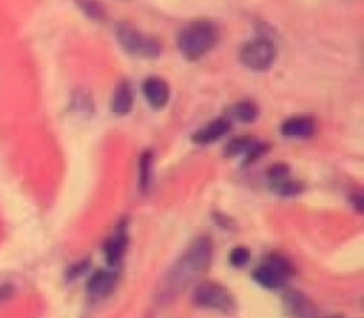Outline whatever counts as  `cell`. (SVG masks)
<instances>
[{
  "instance_id": "1",
  "label": "cell",
  "mask_w": 364,
  "mask_h": 318,
  "mask_svg": "<svg viewBox=\"0 0 364 318\" xmlns=\"http://www.w3.org/2000/svg\"><path fill=\"white\" fill-rule=\"evenodd\" d=\"M212 249V240L208 237L198 238L164 276L162 285L159 287L160 301H169L187 290V287H191L210 267Z\"/></svg>"
},
{
  "instance_id": "2",
  "label": "cell",
  "mask_w": 364,
  "mask_h": 318,
  "mask_svg": "<svg viewBox=\"0 0 364 318\" xmlns=\"http://www.w3.org/2000/svg\"><path fill=\"white\" fill-rule=\"evenodd\" d=\"M219 41V31L210 21H196L178 34V50L185 59L198 60Z\"/></svg>"
},
{
  "instance_id": "3",
  "label": "cell",
  "mask_w": 364,
  "mask_h": 318,
  "mask_svg": "<svg viewBox=\"0 0 364 318\" xmlns=\"http://www.w3.org/2000/svg\"><path fill=\"white\" fill-rule=\"evenodd\" d=\"M116 34L117 39H119V45L132 55L146 57V59H155V57L160 55V50H162L160 43L151 36L142 34L141 31L134 28L132 25L117 23Z\"/></svg>"
},
{
  "instance_id": "4",
  "label": "cell",
  "mask_w": 364,
  "mask_h": 318,
  "mask_svg": "<svg viewBox=\"0 0 364 318\" xmlns=\"http://www.w3.org/2000/svg\"><path fill=\"white\" fill-rule=\"evenodd\" d=\"M291 274H294V267L288 262L287 258L279 255H274L270 258H267V262H263L262 265L256 269L255 280L262 285L263 288H269V290H279L284 285L290 281Z\"/></svg>"
},
{
  "instance_id": "5",
  "label": "cell",
  "mask_w": 364,
  "mask_h": 318,
  "mask_svg": "<svg viewBox=\"0 0 364 318\" xmlns=\"http://www.w3.org/2000/svg\"><path fill=\"white\" fill-rule=\"evenodd\" d=\"M240 60L252 71H267L276 60V45L269 38H256L245 43L240 52Z\"/></svg>"
},
{
  "instance_id": "6",
  "label": "cell",
  "mask_w": 364,
  "mask_h": 318,
  "mask_svg": "<svg viewBox=\"0 0 364 318\" xmlns=\"http://www.w3.org/2000/svg\"><path fill=\"white\" fill-rule=\"evenodd\" d=\"M194 301L201 308L213 309V312L224 313V315H230L237 308V302H235L233 295L228 292L226 287H223L219 283H203L196 290Z\"/></svg>"
},
{
  "instance_id": "7",
  "label": "cell",
  "mask_w": 364,
  "mask_h": 318,
  "mask_svg": "<svg viewBox=\"0 0 364 318\" xmlns=\"http://www.w3.org/2000/svg\"><path fill=\"white\" fill-rule=\"evenodd\" d=\"M142 92L144 98L153 109H164L169 102V84L159 77H149L146 78L142 84Z\"/></svg>"
},
{
  "instance_id": "8",
  "label": "cell",
  "mask_w": 364,
  "mask_h": 318,
  "mask_svg": "<svg viewBox=\"0 0 364 318\" xmlns=\"http://www.w3.org/2000/svg\"><path fill=\"white\" fill-rule=\"evenodd\" d=\"M316 127L313 117L309 116H291L281 124V132L287 137H295V139H306L311 137L315 134Z\"/></svg>"
},
{
  "instance_id": "9",
  "label": "cell",
  "mask_w": 364,
  "mask_h": 318,
  "mask_svg": "<svg viewBox=\"0 0 364 318\" xmlns=\"http://www.w3.org/2000/svg\"><path fill=\"white\" fill-rule=\"evenodd\" d=\"M231 123L228 117H219V120L212 121L210 124L203 127L198 134L192 137V141L198 142V144H212V142L219 141L223 135H226L230 132Z\"/></svg>"
},
{
  "instance_id": "10",
  "label": "cell",
  "mask_w": 364,
  "mask_h": 318,
  "mask_svg": "<svg viewBox=\"0 0 364 318\" xmlns=\"http://www.w3.org/2000/svg\"><path fill=\"white\" fill-rule=\"evenodd\" d=\"M114 285H116V276L109 270H98L96 274H92L87 281V294L91 297H105L112 292Z\"/></svg>"
},
{
  "instance_id": "11",
  "label": "cell",
  "mask_w": 364,
  "mask_h": 318,
  "mask_svg": "<svg viewBox=\"0 0 364 318\" xmlns=\"http://www.w3.org/2000/svg\"><path fill=\"white\" fill-rule=\"evenodd\" d=\"M127 231L124 230H117V233L114 235L112 238H110L109 242H107L105 245V258H107V263L112 267H116L117 263L121 262V258H123L124 255V249H127Z\"/></svg>"
},
{
  "instance_id": "12",
  "label": "cell",
  "mask_w": 364,
  "mask_h": 318,
  "mask_svg": "<svg viewBox=\"0 0 364 318\" xmlns=\"http://www.w3.org/2000/svg\"><path fill=\"white\" fill-rule=\"evenodd\" d=\"M132 105H134V96H132L130 85H128V82H121L114 92L112 112L117 116H124V114L130 112Z\"/></svg>"
},
{
  "instance_id": "13",
  "label": "cell",
  "mask_w": 364,
  "mask_h": 318,
  "mask_svg": "<svg viewBox=\"0 0 364 318\" xmlns=\"http://www.w3.org/2000/svg\"><path fill=\"white\" fill-rule=\"evenodd\" d=\"M263 152V146L262 144H256L252 139H247V137H242V139H237V141L230 142V146H228V155H242V153H247V159L255 160L256 157L259 155V153Z\"/></svg>"
},
{
  "instance_id": "14",
  "label": "cell",
  "mask_w": 364,
  "mask_h": 318,
  "mask_svg": "<svg viewBox=\"0 0 364 318\" xmlns=\"http://www.w3.org/2000/svg\"><path fill=\"white\" fill-rule=\"evenodd\" d=\"M287 304L290 306L291 315L295 318H316V312L308 299L301 294H290L287 297Z\"/></svg>"
},
{
  "instance_id": "15",
  "label": "cell",
  "mask_w": 364,
  "mask_h": 318,
  "mask_svg": "<svg viewBox=\"0 0 364 318\" xmlns=\"http://www.w3.org/2000/svg\"><path fill=\"white\" fill-rule=\"evenodd\" d=\"M258 114L259 110L255 102H240L231 109V116L240 121V123H251L258 117Z\"/></svg>"
},
{
  "instance_id": "16",
  "label": "cell",
  "mask_w": 364,
  "mask_h": 318,
  "mask_svg": "<svg viewBox=\"0 0 364 318\" xmlns=\"http://www.w3.org/2000/svg\"><path fill=\"white\" fill-rule=\"evenodd\" d=\"M78 6H80L82 9L89 14V16L96 18V20H102V16L105 14L103 13L102 7H100V4L92 2V0H78Z\"/></svg>"
},
{
  "instance_id": "17",
  "label": "cell",
  "mask_w": 364,
  "mask_h": 318,
  "mask_svg": "<svg viewBox=\"0 0 364 318\" xmlns=\"http://www.w3.org/2000/svg\"><path fill=\"white\" fill-rule=\"evenodd\" d=\"M230 260H231V265H235V267L245 265V263L249 262V251H247V249H244V248L235 249V251L231 253Z\"/></svg>"
},
{
  "instance_id": "18",
  "label": "cell",
  "mask_w": 364,
  "mask_h": 318,
  "mask_svg": "<svg viewBox=\"0 0 364 318\" xmlns=\"http://www.w3.org/2000/svg\"><path fill=\"white\" fill-rule=\"evenodd\" d=\"M151 166V160H149V153H146L142 157V162H141V173H142V187H148V178H149V169L148 167Z\"/></svg>"
},
{
  "instance_id": "19",
  "label": "cell",
  "mask_w": 364,
  "mask_h": 318,
  "mask_svg": "<svg viewBox=\"0 0 364 318\" xmlns=\"http://www.w3.org/2000/svg\"><path fill=\"white\" fill-rule=\"evenodd\" d=\"M11 295H13V287H7V285L6 287H0V302L7 301Z\"/></svg>"
}]
</instances>
